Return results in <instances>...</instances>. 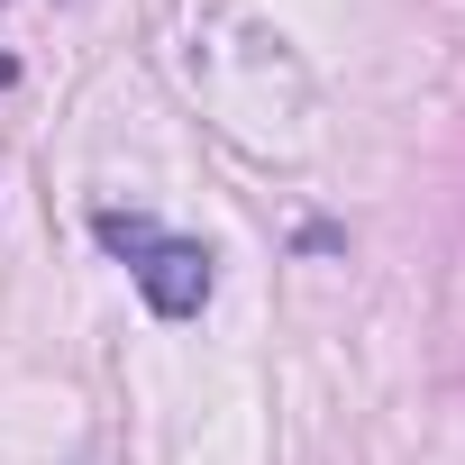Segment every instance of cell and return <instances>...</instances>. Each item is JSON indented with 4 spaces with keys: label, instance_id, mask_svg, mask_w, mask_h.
I'll return each mask as SVG.
<instances>
[{
    "label": "cell",
    "instance_id": "7a4b0ae2",
    "mask_svg": "<svg viewBox=\"0 0 465 465\" xmlns=\"http://www.w3.org/2000/svg\"><path fill=\"white\" fill-rule=\"evenodd\" d=\"M0 74H10V64H0Z\"/></svg>",
    "mask_w": 465,
    "mask_h": 465
},
{
    "label": "cell",
    "instance_id": "6da1fadb",
    "mask_svg": "<svg viewBox=\"0 0 465 465\" xmlns=\"http://www.w3.org/2000/svg\"><path fill=\"white\" fill-rule=\"evenodd\" d=\"M92 228H101V247L137 274V292H146L155 320H192V311L210 302V256H201L192 238H173V228H155V219H137V210H101Z\"/></svg>",
    "mask_w": 465,
    "mask_h": 465
}]
</instances>
